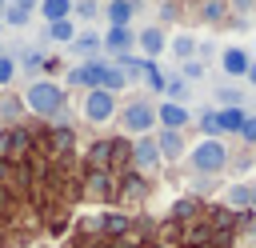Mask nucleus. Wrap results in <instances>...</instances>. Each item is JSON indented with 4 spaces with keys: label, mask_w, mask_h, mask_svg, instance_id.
I'll list each match as a JSON object with an SVG mask.
<instances>
[{
    "label": "nucleus",
    "mask_w": 256,
    "mask_h": 248,
    "mask_svg": "<svg viewBox=\"0 0 256 248\" xmlns=\"http://www.w3.org/2000/svg\"><path fill=\"white\" fill-rule=\"evenodd\" d=\"M24 104H28V112H36V116H56V112L64 108V88L52 84V80H36V84H28V92H24Z\"/></svg>",
    "instance_id": "nucleus-1"
},
{
    "label": "nucleus",
    "mask_w": 256,
    "mask_h": 248,
    "mask_svg": "<svg viewBox=\"0 0 256 248\" xmlns=\"http://www.w3.org/2000/svg\"><path fill=\"white\" fill-rule=\"evenodd\" d=\"M228 164V148H224V140H200L196 148H192V168L196 172H204V176H212V172H220Z\"/></svg>",
    "instance_id": "nucleus-2"
},
{
    "label": "nucleus",
    "mask_w": 256,
    "mask_h": 248,
    "mask_svg": "<svg viewBox=\"0 0 256 248\" xmlns=\"http://www.w3.org/2000/svg\"><path fill=\"white\" fill-rule=\"evenodd\" d=\"M120 124H124V132H132V136H148V128L156 124V108L144 104V100H136V104H128V108L120 112Z\"/></svg>",
    "instance_id": "nucleus-3"
},
{
    "label": "nucleus",
    "mask_w": 256,
    "mask_h": 248,
    "mask_svg": "<svg viewBox=\"0 0 256 248\" xmlns=\"http://www.w3.org/2000/svg\"><path fill=\"white\" fill-rule=\"evenodd\" d=\"M112 112H116V92L92 88V92L84 96V116H88L92 124H108V120H112Z\"/></svg>",
    "instance_id": "nucleus-4"
},
{
    "label": "nucleus",
    "mask_w": 256,
    "mask_h": 248,
    "mask_svg": "<svg viewBox=\"0 0 256 248\" xmlns=\"http://www.w3.org/2000/svg\"><path fill=\"white\" fill-rule=\"evenodd\" d=\"M156 120H160L164 128H172V132H180V128H184V124L192 120V112H188V108H184L180 100H164V104L156 108Z\"/></svg>",
    "instance_id": "nucleus-5"
},
{
    "label": "nucleus",
    "mask_w": 256,
    "mask_h": 248,
    "mask_svg": "<svg viewBox=\"0 0 256 248\" xmlns=\"http://www.w3.org/2000/svg\"><path fill=\"white\" fill-rule=\"evenodd\" d=\"M132 160H136V168H156V164H160V148H156V140H152V136H140L136 148H132Z\"/></svg>",
    "instance_id": "nucleus-6"
},
{
    "label": "nucleus",
    "mask_w": 256,
    "mask_h": 248,
    "mask_svg": "<svg viewBox=\"0 0 256 248\" xmlns=\"http://www.w3.org/2000/svg\"><path fill=\"white\" fill-rule=\"evenodd\" d=\"M100 44H104L108 52H116V56H124V52H128V48L136 44V36H132L128 28H108V36H104Z\"/></svg>",
    "instance_id": "nucleus-7"
},
{
    "label": "nucleus",
    "mask_w": 256,
    "mask_h": 248,
    "mask_svg": "<svg viewBox=\"0 0 256 248\" xmlns=\"http://www.w3.org/2000/svg\"><path fill=\"white\" fill-rule=\"evenodd\" d=\"M136 44H140V52L152 60V56H160V52H164V44H168V40H164V32H160V28H144V32L136 36Z\"/></svg>",
    "instance_id": "nucleus-8"
},
{
    "label": "nucleus",
    "mask_w": 256,
    "mask_h": 248,
    "mask_svg": "<svg viewBox=\"0 0 256 248\" xmlns=\"http://www.w3.org/2000/svg\"><path fill=\"white\" fill-rule=\"evenodd\" d=\"M220 64H224V72H228V76H244L252 60H248V52H244V48H224Z\"/></svg>",
    "instance_id": "nucleus-9"
},
{
    "label": "nucleus",
    "mask_w": 256,
    "mask_h": 248,
    "mask_svg": "<svg viewBox=\"0 0 256 248\" xmlns=\"http://www.w3.org/2000/svg\"><path fill=\"white\" fill-rule=\"evenodd\" d=\"M156 148H160V156H164V160H176V156L184 152V140H180V132L164 128V132L156 136Z\"/></svg>",
    "instance_id": "nucleus-10"
},
{
    "label": "nucleus",
    "mask_w": 256,
    "mask_h": 248,
    "mask_svg": "<svg viewBox=\"0 0 256 248\" xmlns=\"http://www.w3.org/2000/svg\"><path fill=\"white\" fill-rule=\"evenodd\" d=\"M104 12H108V24H112V28H128V20H132V0H112Z\"/></svg>",
    "instance_id": "nucleus-11"
},
{
    "label": "nucleus",
    "mask_w": 256,
    "mask_h": 248,
    "mask_svg": "<svg viewBox=\"0 0 256 248\" xmlns=\"http://www.w3.org/2000/svg\"><path fill=\"white\" fill-rule=\"evenodd\" d=\"M72 12V0H40V16L52 24V20H68Z\"/></svg>",
    "instance_id": "nucleus-12"
},
{
    "label": "nucleus",
    "mask_w": 256,
    "mask_h": 248,
    "mask_svg": "<svg viewBox=\"0 0 256 248\" xmlns=\"http://www.w3.org/2000/svg\"><path fill=\"white\" fill-rule=\"evenodd\" d=\"M216 120H220V132H240V124H244V108H220Z\"/></svg>",
    "instance_id": "nucleus-13"
},
{
    "label": "nucleus",
    "mask_w": 256,
    "mask_h": 248,
    "mask_svg": "<svg viewBox=\"0 0 256 248\" xmlns=\"http://www.w3.org/2000/svg\"><path fill=\"white\" fill-rule=\"evenodd\" d=\"M48 36H52L56 44H72V40H76V28H72V20H52V24H48Z\"/></svg>",
    "instance_id": "nucleus-14"
},
{
    "label": "nucleus",
    "mask_w": 256,
    "mask_h": 248,
    "mask_svg": "<svg viewBox=\"0 0 256 248\" xmlns=\"http://www.w3.org/2000/svg\"><path fill=\"white\" fill-rule=\"evenodd\" d=\"M224 200H228L232 208H248V200H252V188H244V184H232Z\"/></svg>",
    "instance_id": "nucleus-15"
},
{
    "label": "nucleus",
    "mask_w": 256,
    "mask_h": 248,
    "mask_svg": "<svg viewBox=\"0 0 256 248\" xmlns=\"http://www.w3.org/2000/svg\"><path fill=\"white\" fill-rule=\"evenodd\" d=\"M72 12H76L80 20H96V16H100V4H96V0H76Z\"/></svg>",
    "instance_id": "nucleus-16"
},
{
    "label": "nucleus",
    "mask_w": 256,
    "mask_h": 248,
    "mask_svg": "<svg viewBox=\"0 0 256 248\" xmlns=\"http://www.w3.org/2000/svg\"><path fill=\"white\" fill-rule=\"evenodd\" d=\"M28 16H32V8H24V4H8L4 8V20L8 24H28Z\"/></svg>",
    "instance_id": "nucleus-17"
},
{
    "label": "nucleus",
    "mask_w": 256,
    "mask_h": 248,
    "mask_svg": "<svg viewBox=\"0 0 256 248\" xmlns=\"http://www.w3.org/2000/svg\"><path fill=\"white\" fill-rule=\"evenodd\" d=\"M72 48H76V52H84V56H92V52L100 48V36H92V32H84V36H76V40H72Z\"/></svg>",
    "instance_id": "nucleus-18"
},
{
    "label": "nucleus",
    "mask_w": 256,
    "mask_h": 248,
    "mask_svg": "<svg viewBox=\"0 0 256 248\" xmlns=\"http://www.w3.org/2000/svg\"><path fill=\"white\" fill-rule=\"evenodd\" d=\"M172 52H176L180 60H192V52H196V40H192V36H176V40H172Z\"/></svg>",
    "instance_id": "nucleus-19"
},
{
    "label": "nucleus",
    "mask_w": 256,
    "mask_h": 248,
    "mask_svg": "<svg viewBox=\"0 0 256 248\" xmlns=\"http://www.w3.org/2000/svg\"><path fill=\"white\" fill-rule=\"evenodd\" d=\"M216 96H220V104H224V108H240V100H244V96H240L236 88H220Z\"/></svg>",
    "instance_id": "nucleus-20"
},
{
    "label": "nucleus",
    "mask_w": 256,
    "mask_h": 248,
    "mask_svg": "<svg viewBox=\"0 0 256 248\" xmlns=\"http://www.w3.org/2000/svg\"><path fill=\"white\" fill-rule=\"evenodd\" d=\"M200 128L216 140V136H220V120H216V112H204V116H200Z\"/></svg>",
    "instance_id": "nucleus-21"
},
{
    "label": "nucleus",
    "mask_w": 256,
    "mask_h": 248,
    "mask_svg": "<svg viewBox=\"0 0 256 248\" xmlns=\"http://www.w3.org/2000/svg\"><path fill=\"white\" fill-rule=\"evenodd\" d=\"M204 76V64L200 60H184V80H200Z\"/></svg>",
    "instance_id": "nucleus-22"
},
{
    "label": "nucleus",
    "mask_w": 256,
    "mask_h": 248,
    "mask_svg": "<svg viewBox=\"0 0 256 248\" xmlns=\"http://www.w3.org/2000/svg\"><path fill=\"white\" fill-rule=\"evenodd\" d=\"M240 136L256 144V116H244V124H240Z\"/></svg>",
    "instance_id": "nucleus-23"
},
{
    "label": "nucleus",
    "mask_w": 256,
    "mask_h": 248,
    "mask_svg": "<svg viewBox=\"0 0 256 248\" xmlns=\"http://www.w3.org/2000/svg\"><path fill=\"white\" fill-rule=\"evenodd\" d=\"M12 72H16V64H12L8 56H0V84H8V80H12Z\"/></svg>",
    "instance_id": "nucleus-24"
},
{
    "label": "nucleus",
    "mask_w": 256,
    "mask_h": 248,
    "mask_svg": "<svg viewBox=\"0 0 256 248\" xmlns=\"http://www.w3.org/2000/svg\"><path fill=\"white\" fill-rule=\"evenodd\" d=\"M244 76H248V80L256 84V64H248V72H244Z\"/></svg>",
    "instance_id": "nucleus-25"
},
{
    "label": "nucleus",
    "mask_w": 256,
    "mask_h": 248,
    "mask_svg": "<svg viewBox=\"0 0 256 248\" xmlns=\"http://www.w3.org/2000/svg\"><path fill=\"white\" fill-rule=\"evenodd\" d=\"M8 4H24V8H32V4H36V0H8Z\"/></svg>",
    "instance_id": "nucleus-26"
},
{
    "label": "nucleus",
    "mask_w": 256,
    "mask_h": 248,
    "mask_svg": "<svg viewBox=\"0 0 256 248\" xmlns=\"http://www.w3.org/2000/svg\"><path fill=\"white\" fill-rule=\"evenodd\" d=\"M248 208H256V188H252V200H248Z\"/></svg>",
    "instance_id": "nucleus-27"
},
{
    "label": "nucleus",
    "mask_w": 256,
    "mask_h": 248,
    "mask_svg": "<svg viewBox=\"0 0 256 248\" xmlns=\"http://www.w3.org/2000/svg\"><path fill=\"white\" fill-rule=\"evenodd\" d=\"M4 8H8V0H0V12H4Z\"/></svg>",
    "instance_id": "nucleus-28"
},
{
    "label": "nucleus",
    "mask_w": 256,
    "mask_h": 248,
    "mask_svg": "<svg viewBox=\"0 0 256 248\" xmlns=\"http://www.w3.org/2000/svg\"><path fill=\"white\" fill-rule=\"evenodd\" d=\"M252 232H256V228H252Z\"/></svg>",
    "instance_id": "nucleus-29"
}]
</instances>
